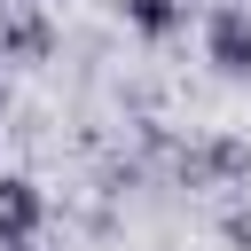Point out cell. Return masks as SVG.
Here are the masks:
<instances>
[{"instance_id":"cell-2","label":"cell","mask_w":251,"mask_h":251,"mask_svg":"<svg viewBox=\"0 0 251 251\" xmlns=\"http://www.w3.org/2000/svg\"><path fill=\"white\" fill-rule=\"evenodd\" d=\"M39 188L31 180H0V243H31V227H39Z\"/></svg>"},{"instance_id":"cell-3","label":"cell","mask_w":251,"mask_h":251,"mask_svg":"<svg viewBox=\"0 0 251 251\" xmlns=\"http://www.w3.org/2000/svg\"><path fill=\"white\" fill-rule=\"evenodd\" d=\"M126 16H133V31H149V39L180 31V0H126Z\"/></svg>"},{"instance_id":"cell-1","label":"cell","mask_w":251,"mask_h":251,"mask_svg":"<svg viewBox=\"0 0 251 251\" xmlns=\"http://www.w3.org/2000/svg\"><path fill=\"white\" fill-rule=\"evenodd\" d=\"M204 47H212V71H227V78H251V16H243V8H212V31H204Z\"/></svg>"},{"instance_id":"cell-4","label":"cell","mask_w":251,"mask_h":251,"mask_svg":"<svg viewBox=\"0 0 251 251\" xmlns=\"http://www.w3.org/2000/svg\"><path fill=\"white\" fill-rule=\"evenodd\" d=\"M0 110H8V86H0Z\"/></svg>"}]
</instances>
